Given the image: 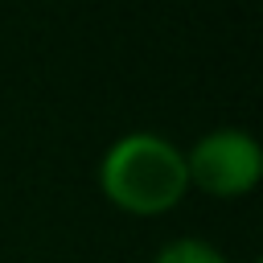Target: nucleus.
<instances>
[{"label":"nucleus","instance_id":"f257e3e1","mask_svg":"<svg viewBox=\"0 0 263 263\" xmlns=\"http://www.w3.org/2000/svg\"><path fill=\"white\" fill-rule=\"evenodd\" d=\"M99 185L107 201L127 214H164L189 189L185 152L156 132H127L103 152Z\"/></svg>","mask_w":263,"mask_h":263},{"label":"nucleus","instance_id":"f03ea898","mask_svg":"<svg viewBox=\"0 0 263 263\" xmlns=\"http://www.w3.org/2000/svg\"><path fill=\"white\" fill-rule=\"evenodd\" d=\"M185 173L210 197H242L263 173L259 140L242 127H214L185 152Z\"/></svg>","mask_w":263,"mask_h":263},{"label":"nucleus","instance_id":"7ed1b4c3","mask_svg":"<svg viewBox=\"0 0 263 263\" xmlns=\"http://www.w3.org/2000/svg\"><path fill=\"white\" fill-rule=\"evenodd\" d=\"M152 263H230V259L205 238H173L168 247L156 251Z\"/></svg>","mask_w":263,"mask_h":263}]
</instances>
